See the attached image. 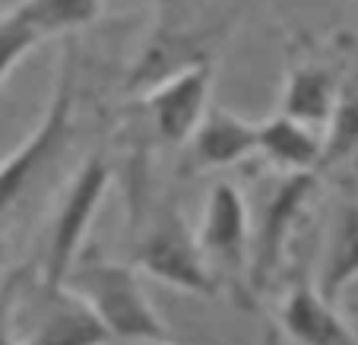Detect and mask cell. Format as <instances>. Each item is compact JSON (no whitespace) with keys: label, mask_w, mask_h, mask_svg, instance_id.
<instances>
[{"label":"cell","mask_w":358,"mask_h":345,"mask_svg":"<svg viewBox=\"0 0 358 345\" xmlns=\"http://www.w3.org/2000/svg\"><path fill=\"white\" fill-rule=\"evenodd\" d=\"M260 146V124L244 121L222 108H210L190 136V156L196 168H229L254 156Z\"/></svg>","instance_id":"8fae6325"},{"label":"cell","mask_w":358,"mask_h":345,"mask_svg":"<svg viewBox=\"0 0 358 345\" xmlns=\"http://www.w3.org/2000/svg\"><path fill=\"white\" fill-rule=\"evenodd\" d=\"M45 38V29L29 16V10L22 3H16L10 13L0 16V82L7 80L10 70Z\"/></svg>","instance_id":"2e32d148"},{"label":"cell","mask_w":358,"mask_h":345,"mask_svg":"<svg viewBox=\"0 0 358 345\" xmlns=\"http://www.w3.org/2000/svg\"><path fill=\"white\" fill-rule=\"evenodd\" d=\"M358 149V70H352L343 80L339 102L327 124V152L324 165L343 162Z\"/></svg>","instance_id":"5bb4252c"},{"label":"cell","mask_w":358,"mask_h":345,"mask_svg":"<svg viewBox=\"0 0 358 345\" xmlns=\"http://www.w3.org/2000/svg\"><path fill=\"white\" fill-rule=\"evenodd\" d=\"M314 187H317L314 171H285V177H279L276 187L264 200L257 228H254V237H250L248 285L254 291L266 288L273 282V276H276L279 263L285 257V244L292 237V228L301 219Z\"/></svg>","instance_id":"8992f818"},{"label":"cell","mask_w":358,"mask_h":345,"mask_svg":"<svg viewBox=\"0 0 358 345\" xmlns=\"http://www.w3.org/2000/svg\"><path fill=\"white\" fill-rule=\"evenodd\" d=\"M136 345H171L169 339H149V342H136Z\"/></svg>","instance_id":"ac0fdd59"},{"label":"cell","mask_w":358,"mask_h":345,"mask_svg":"<svg viewBox=\"0 0 358 345\" xmlns=\"http://www.w3.org/2000/svg\"><path fill=\"white\" fill-rule=\"evenodd\" d=\"M134 266L190 295L219 291V276L213 272L210 260L203 257L200 237L196 231H190V225L171 203H162L149 212L146 228L136 237Z\"/></svg>","instance_id":"3957f363"},{"label":"cell","mask_w":358,"mask_h":345,"mask_svg":"<svg viewBox=\"0 0 358 345\" xmlns=\"http://www.w3.org/2000/svg\"><path fill=\"white\" fill-rule=\"evenodd\" d=\"M257 152H264L282 171H314L324 165L327 133L320 127H311V124L279 111L260 124Z\"/></svg>","instance_id":"4fadbf2b"},{"label":"cell","mask_w":358,"mask_h":345,"mask_svg":"<svg viewBox=\"0 0 358 345\" xmlns=\"http://www.w3.org/2000/svg\"><path fill=\"white\" fill-rule=\"evenodd\" d=\"M35 22L45 29L48 38L76 32L83 26H92L101 16L105 0H20Z\"/></svg>","instance_id":"9a60e30c"},{"label":"cell","mask_w":358,"mask_h":345,"mask_svg":"<svg viewBox=\"0 0 358 345\" xmlns=\"http://www.w3.org/2000/svg\"><path fill=\"white\" fill-rule=\"evenodd\" d=\"M200 247L216 276L241 279L250 270V212L238 184L219 181L210 190L200 222Z\"/></svg>","instance_id":"ba28073f"},{"label":"cell","mask_w":358,"mask_h":345,"mask_svg":"<svg viewBox=\"0 0 358 345\" xmlns=\"http://www.w3.org/2000/svg\"><path fill=\"white\" fill-rule=\"evenodd\" d=\"M358 279V196L345 193L336 203L327 225V237L320 247V263L314 272L320 295L339 304L343 291Z\"/></svg>","instance_id":"30bf717a"},{"label":"cell","mask_w":358,"mask_h":345,"mask_svg":"<svg viewBox=\"0 0 358 345\" xmlns=\"http://www.w3.org/2000/svg\"><path fill=\"white\" fill-rule=\"evenodd\" d=\"M108 184H111L108 162L101 156H89L83 162V168L73 175L70 187L64 190L61 203L55 210V219H51L48 244H45V272H41L45 279H51V282L67 279L70 266L80 260L83 237H86L101 200L108 193Z\"/></svg>","instance_id":"5b68a950"},{"label":"cell","mask_w":358,"mask_h":345,"mask_svg":"<svg viewBox=\"0 0 358 345\" xmlns=\"http://www.w3.org/2000/svg\"><path fill=\"white\" fill-rule=\"evenodd\" d=\"M16 301L26 307V326L16 323L22 345H108L111 332L101 326L92 307L67 288L45 276L20 272Z\"/></svg>","instance_id":"277c9868"},{"label":"cell","mask_w":358,"mask_h":345,"mask_svg":"<svg viewBox=\"0 0 358 345\" xmlns=\"http://www.w3.org/2000/svg\"><path fill=\"white\" fill-rule=\"evenodd\" d=\"M210 89H213V64L196 61L169 73L146 92L149 124L162 142L181 146L190 142L194 130L210 111Z\"/></svg>","instance_id":"52a82bcc"},{"label":"cell","mask_w":358,"mask_h":345,"mask_svg":"<svg viewBox=\"0 0 358 345\" xmlns=\"http://www.w3.org/2000/svg\"><path fill=\"white\" fill-rule=\"evenodd\" d=\"M339 89H343V80H339V73L330 64H320V61L295 64L282 86V102H279L282 115L327 130L339 102Z\"/></svg>","instance_id":"7c38bea8"},{"label":"cell","mask_w":358,"mask_h":345,"mask_svg":"<svg viewBox=\"0 0 358 345\" xmlns=\"http://www.w3.org/2000/svg\"><path fill=\"white\" fill-rule=\"evenodd\" d=\"M73 108H76V54L73 45L61 64L57 89L48 102L41 121L26 140L0 162V222L22 203L41 181H45L61 156L67 152L70 133H73Z\"/></svg>","instance_id":"7a4b0ae2"},{"label":"cell","mask_w":358,"mask_h":345,"mask_svg":"<svg viewBox=\"0 0 358 345\" xmlns=\"http://www.w3.org/2000/svg\"><path fill=\"white\" fill-rule=\"evenodd\" d=\"M16 288H20V272L0 276V345H22L16 330Z\"/></svg>","instance_id":"e0dca14e"},{"label":"cell","mask_w":358,"mask_h":345,"mask_svg":"<svg viewBox=\"0 0 358 345\" xmlns=\"http://www.w3.org/2000/svg\"><path fill=\"white\" fill-rule=\"evenodd\" d=\"M64 285L73 288L92 307V314L111 332V339L130 345L149 342V339H169V326L152 307L134 266L105 257H80L70 266Z\"/></svg>","instance_id":"6da1fadb"},{"label":"cell","mask_w":358,"mask_h":345,"mask_svg":"<svg viewBox=\"0 0 358 345\" xmlns=\"http://www.w3.org/2000/svg\"><path fill=\"white\" fill-rule=\"evenodd\" d=\"M279 330L292 345H358L336 304L320 295L317 282L298 276L279 301Z\"/></svg>","instance_id":"9c48e42d"}]
</instances>
